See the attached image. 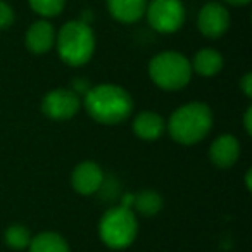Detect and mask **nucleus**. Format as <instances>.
<instances>
[{"label":"nucleus","mask_w":252,"mask_h":252,"mask_svg":"<svg viewBox=\"0 0 252 252\" xmlns=\"http://www.w3.org/2000/svg\"><path fill=\"white\" fill-rule=\"evenodd\" d=\"M83 104L87 112L102 125H118L128 119L133 111L131 95L118 85L102 83L85 94Z\"/></svg>","instance_id":"1"},{"label":"nucleus","mask_w":252,"mask_h":252,"mask_svg":"<svg viewBox=\"0 0 252 252\" xmlns=\"http://www.w3.org/2000/svg\"><path fill=\"white\" fill-rule=\"evenodd\" d=\"M213 128V112L202 102H190L171 114L168 130L176 144L193 145L202 142Z\"/></svg>","instance_id":"2"},{"label":"nucleus","mask_w":252,"mask_h":252,"mask_svg":"<svg viewBox=\"0 0 252 252\" xmlns=\"http://www.w3.org/2000/svg\"><path fill=\"white\" fill-rule=\"evenodd\" d=\"M57 52L63 63L80 67L92 59L95 50V36L85 21H69L56 35Z\"/></svg>","instance_id":"3"},{"label":"nucleus","mask_w":252,"mask_h":252,"mask_svg":"<svg viewBox=\"0 0 252 252\" xmlns=\"http://www.w3.org/2000/svg\"><path fill=\"white\" fill-rule=\"evenodd\" d=\"M190 61L180 52H161L152 57L149 64V76L159 88L168 92L182 90L189 85L192 78Z\"/></svg>","instance_id":"4"},{"label":"nucleus","mask_w":252,"mask_h":252,"mask_svg":"<svg viewBox=\"0 0 252 252\" xmlns=\"http://www.w3.org/2000/svg\"><path fill=\"white\" fill-rule=\"evenodd\" d=\"M138 233V221L133 209L125 206L111 207L98 223V235L111 249H126L133 244Z\"/></svg>","instance_id":"5"},{"label":"nucleus","mask_w":252,"mask_h":252,"mask_svg":"<svg viewBox=\"0 0 252 252\" xmlns=\"http://www.w3.org/2000/svg\"><path fill=\"white\" fill-rule=\"evenodd\" d=\"M145 11L149 25L158 33H176L185 23V7L180 0H152Z\"/></svg>","instance_id":"6"},{"label":"nucleus","mask_w":252,"mask_h":252,"mask_svg":"<svg viewBox=\"0 0 252 252\" xmlns=\"http://www.w3.org/2000/svg\"><path fill=\"white\" fill-rule=\"evenodd\" d=\"M80 107V95L74 94L73 90H66V88H57V90L49 92L42 100V112L47 118L56 119V121L71 119L78 114Z\"/></svg>","instance_id":"7"},{"label":"nucleus","mask_w":252,"mask_h":252,"mask_svg":"<svg viewBox=\"0 0 252 252\" xmlns=\"http://www.w3.org/2000/svg\"><path fill=\"white\" fill-rule=\"evenodd\" d=\"M199 32L207 38H220L230 28V14L220 2H209L199 12L197 18Z\"/></svg>","instance_id":"8"},{"label":"nucleus","mask_w":252,"mask_h":252,"mask_svg":"<svg viewBox=\"0 0 252 252\" xmlns=\"http://www.w3.org/2000/svg\"><path fill=\"white\" fill-rule=\"evenodd\" d=\"M102 182H104V173L100 166L94 161L80 162L71 175V185L81 195H92L98 192Z\"/></svg>","instance_id":"9"},{"label":"nucleus","mask_w":252,"mask_h":252,"mask_svg":"<svg viewBox=\"0 0 252 252\" xmlns=\"http://www.w3.org/2000/svg\"><path fill=\"white\" fill-rule=\"evenodd\" d=\"M240 156V144L233 135H221L211 144L209 159L216 168L228 169L238 161Z\"/></svg>","instance_id":"10"},{"label":"nucleus","mask_w":252,"mask_h":252,"mask_svg":"<svg viewBox=\"0 0 252 252\" xmlns=\"http://www.w3.org/2000/svg\"><path fill=\"white\" fill-rule=\"evenodd\" d=\"M25 43H26V49L33 54L49 52L56 45V30L45 19L33 23L28 28V32H26Z\"/></svg>","instance_id":"11"},{"label":"nucleus","mask_w":252,"mask_h":252,"mask_svg":"<svg viewBox=\"0 0 252 252\" xmlns=\"http://www.w3.org/2000/svg\"><path fill=\"white\" fill-rule=\"evenodd\" d=\"M109 14L119 23H137L147 9V0H107Z\"/></svg>","instance_id":"12"},{"label":"nucleus","mask_w":252,"mask_h":252,"mask_svg":"<svg viewBox=\"0 0 252 252\" xmlns=\"http://www.w3.org/2000/svg\"><path fill=\"white\" fill-rule=\"evenodd\" d=\"M164 119L152 111H142L133 119V133L142 140H158L164 133Z\"/></svg>","instance_id":"13"},{"label":"nucleus","mask_w":252,"mask_h":252,"mask_svg":"<svg viewBox=\"0 0 252 252\" xmlns=\"http://www.w3.org/2000/svg\"><path fill=\"white\" fill-rule=\"evenodd\" d=\"M223 64H224L223 56L218 50L202 49L193 56L190 66H192V71H195L197 74L211 78V76H216L223 69Z\"/></svg>","instance_id":"14"},{"label":"nucleus","mask_w":252,"mask_h":252,"mask_svg":"<svg viewBox=\"0 0 252 252\" xmlns=\"http://www.w3.org/2000/svg\"><path fill=\"white\" fill-rule=\"evenodd\" d=\"M30 252H69V245L63 235L54 231H43L32 238L28 245Z\"/></svg>","instance_id":"15"},{"label":"nucleus","mask_w":252,"mask_h":252,"mask_svg":"<svg viewBox=\"0 0 252 252\" xmlns=\"http://www.w3.org/2000/svg\"><path fill=\"white\" fill-rule=\"evenodd\" d=\"M162 197L156 190H142L138 193H131V207L144 216H154L162 209Z\"/></svg>","instance_id":"16"},{"label":"nucleus","mask_w":252,"mask_h":252,"mask_svg":"<svg viewBox=\"0 0 252 252\" xmlns=\"http://www.w3.org/2000/svg\"><path fill=\"white\" fill-rule=\"evenodd\" d=\"M5 244L11 249L16 251H23V249H28L30 242H32V233L26 226L23 224H11V226L5 230Z\"/></svg>","instance_id":"17"},{"label":"nucleus","mask_w":252,"mask_h":252,"mask_svg":"<svg viewBox=\"0 0 252 252\" xmlns=\"http://www.w3.org/2000/svg\"><path fill=\"white\" fill-rule=\"evenodd\" d=\"M30 7L43 18H54L63 12L66 0H28Z\"/></svg>","instance_id":"18"},{"label":"nucleus","mask_w":252,"mask_h":252,"mask_svg":"<svg viewBox=\"0 0 252 252\" xmlns=\"http://www.w3.org/2000/svg\"><path fill=\"white\" fill-rule=\"evenodd\" d=\"M12 23H14V11L7 2L0 0V32L7 30Z\"/></svg>","instance_id":"19"},{"label":"nucleus","mask_w":252,"mask_h":252,"mask_svg":"<svg viewBox=\"0 0 252 252\" xmlns=\"http://www.w3.org/2000/svg\"><path fill=\"white\" fill-rule=\"evenodd\" d=\"M240 90L244 92L245 97H252V74L245 73L240 80Z\"/></svg>","instance_id":"20"},{"label":"nucleus","mask_w":252,"mask_h":252,"mask_svg":"<svg viewBox=\"0 0 252 252\" xmlns=\"http://www.w3.org/2000/svg\"><path fill=\"white\" fill-rule=\"evenodd\" d=\"M73 85H74V94H87L90 88H88V81L87 80H83V78H76V80H73Z\"/></svg>","instance_id":"21"},{"label":"nucleus","mask_w":252,"mask_h":252,"mask_svg":"<svg viewBox=\"0 0 252 252\" xmlns=\"http://www.w3.org/2000/svg\"><path fill=\"white\" fill-rule=\"evenodd\" d=\"M244 128L247 135H252V107H247L244 114Z\"/></svg>","instance_id":"22"},{"label":"nucleus","mask_w":252,"mask_h":252,"mask_svg":"<svg viewBox=\"0 0 252 252\" xmlns=\"http://www.w3.org/2000/svg\"><path fill=\"white\" fill-rule=\"evenodd\" d=\"M226 4H230V5H237V7H242V5H247L251 0H224Z\"/></svg>","instance_id":"23"},{"label":"nucleus","mask_w":252,"mask_h":252,"mask_svg":"<svg viewBox=\"0 0 252 252\" xmlns=\"http://www.w3.org/2000/svg\"><path fill=\"white\" fill-rule=\"evenodd\" d=\"M251 176H252V169H249L247 175H245V185H247V190H252V182H251Z\"/></svg>","instance_id":"24"}]
</instances>
